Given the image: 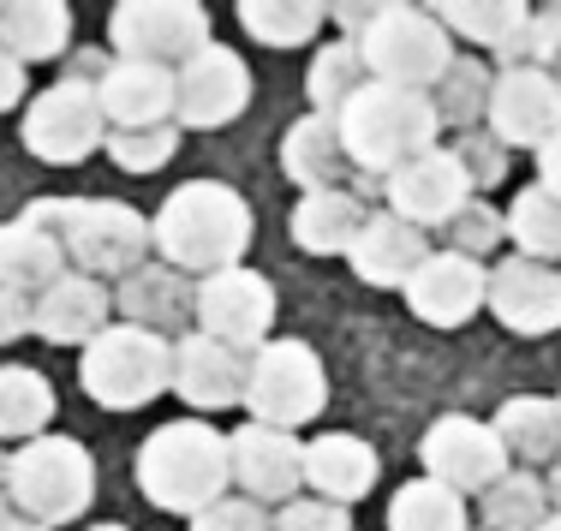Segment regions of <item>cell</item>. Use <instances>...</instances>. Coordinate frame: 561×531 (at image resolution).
I'll list each match as a JSON object with an SVG mask.
<instances>
[{
  "label": "cell",
  "mask_w": 561,
  "mask_h": 531,
  "mask_svg": "<svg viewBox=\"0 0 561 531\" xmlns=\"http://www.w3.org/2000/svg\"><path fill=\"white\" fill-rule=\"evenodd\" d=\"M490 311H496L502 328L538 340V335H556L561 328V269L556 263H538V257H502L490 269Z\"/></svg>",
  "instance_id": "cell-15"
},
{
  "label": "cell",
  "mask_w": 561,
  "mask_h": 531,
  "mask_svg": "<svg viewBox=\"0 0 561 531\" xmlns=\"http://www.w3.org/2000/svg\"><path fill=\"white\" fill-rule=\"evenodd\" d=\"M19 138L36 162H55V168H72V162H84V155H96L102 143H108V114H102L96 84H84V78H55L43 96L24 102Z\"/></svg>",
  "instance_id": "cell-10"
},
{
  "label": "cell",
  "mask_w": 561,
  "mask_h": 531,
  "mask_svg": "<svg viewBox=\"0 0 561 531\" xmlns=\"http://www.w3.org/2000/svg\"><path fill=\"white\" fill-rule=\"evenodd\" d=\"M102 150L114 155L119 174H156L180 150V126H138V131H108Z\"/></svg>",
  "instance_id": "cell-38"
},
{
  "label": "cell",
  "mask_w": 561,
  "mask_h": 531,
  "mask_svg": "<svg viewBox=\"0 0 561 531\" xmlns=\"http://www.w3.org/2000/svg\"><path fill=\"white\" fill-rule=\"evenodd\" d=\"M370 209L358 204L353 192H305L293 204L287 228H293V245L311 251V257H346L353 251L358 228H365Z\"/></svg>",
  "instance_id": "cell-27"
},
{
  "label": "cell",
  "mask_w": 561,
  "mask_h": 531,
  "mask_svg": "<svg viewBox=\"0 0 561 531\" xmlns=\"http://www.w3.org/2000/svg\"><path fill=\"white\" fill-rule=\"evenodd\" d=\"M329 7L323 0H239V24L263 48H305L323 31Z\"/></svg>",
  "instance_id": "cell-32"
},
{
  "label": "cell",
  "mask_w": 561,
  "mask_h": 531,
  "mask_svg": "<svg viewBox=\"0 0 561 531\" xmlns=\"http://www.w3.org/2000/svg\"><path fill=\"white\" fill-rule=\"evenodd\" d=\"M60 275H72L60 239H48L43 228H31V221H19V216L0 221V287H12V293H24V299H43Z\"/></svg>",
  "instance_id": "cell-26"
},
{
  "label": "cell",
  "mask_w": 561,
  "mask_h": 531,
  "mask_svg": "<svg viewBox=\"0 0 561 531\" xmlns=\"http://www.w3.org/2000/svg\"><path fill=\"white\" fill-rule=\"evenodd\" d=\"M490 131L502 150H543L561 131V90L538 66H502L490 84Z\"/></svg>",
  "instance_id": "cell-14"
},
{
  "label": "cell",
  "mask_w": 561,
  "mask_h": 531,
  "mask_svg": "<svg viewBox=\"0 0 561 531\" xmlns=\"http://www.w3.org/2000/svg\"><path fill=\"white\" fill-rule=\"evenodd\" d=\"M233 454V484L251 501H293V489L305 484V442L293 430H270V424H239L227 436Z\"/></svg>",
  "instance_id": "cell-18"
},
{
  "label": "cell",
  "mask_w": 561,
  "mask_h": 531,
  "mask_svg": "<svg viewBox=\"0 0 561 531\" xmlns=\"http://www.w3.org/2000/svg\"><path fill=\"white\" fill-rule=\"evenodd\" d=\"M443 233H448V251H460V257H478V263H484V251L496 245V239H507L502 216H496L490 204H478V197H472V204H466L460 216L448 221Z\"/></svg>",
  "instance_id": "cell-39"
},
{
  "label": "cell",
  "mask_w": 561,
  "mask_h": 531,
  "mask_svg": "<svg viewBox=\"0 0 561 531\" xmlns=\"http://www.w3.org/2000/svg\"><path fill=\"white\" fill-rule=\"evenodd\" d=\"M502 454L514 472H531V466H556L561 460V406L543 401V394H514V401L496 406L490 418Z\"/></svg>",
  "instance_id": "cell-25"
},
{
  "label": "cell",
  "mask_w": 561,
  "mask_h": 531,
  "mask_svg": "<svg viewBox=\"0 0 561 531\" xmlns=\"http://www.w3.org/2000/svg\"><path fill=\"white\" fill-rule=\"evenodd\" d=\"M114 316V293L90 275H60L43 299H31V335L55 347H90Z\"/></svg>",
  "instance_id": "cell-21"
},
{
  "label": "cell",
  "mask_w": 561,
  "mask_h": 531,
  "mask_svg": "<svg viewBox=\"0 0 561 531\" xmlns=\"http://www.w3.org/2000/svg\"><path fill=\"white\" fill-rule=\"evenodd\" d=\"M96 496V460L72 436H36L19 454H7V501L31 526H66Z\"/></svg>",
  "instance_id": "cell-5"
},
{
  "label": "cell",
  "mask_w": 561,
  "mask_h": 531,
  "mask_svg": "<svg viewBox=\"0 0 561 531\" xmlns=\"http://www.w3.org/2000/svg\"><path fill=\"white\" fill-rule=\"evenodd\" d=\"M341 143L353 155V168L365 174H400L407 162L436 150V131H443V114L424 90H400V84H377L370 78L353 102L335 114Z\"/></svg>",
  "instance_id": "cell-4"
},
{
  "label": "cell",
  "mask_w": 561,
  "mask_h": 531,
  "mask_svg": "<svg viewBox=\"0 0 561 531\" xmlns=\"http://www.w3.org/2000/svg\"><path fill=\"white\" fill-rule=\"evenodd\" d=\"M19 335H31V299L0 287V347H12Z\"/></svg>",
  "instance_id": "cell-42"
},
{
  "label": "cell",
  "mask_w": 561,
  "mask_h": 531,
  "mask_svg": "<svg viewBox=\"0 0 561 531\" xmlns=\"http://www.w3.org/2000/svg\"><path fill=\"white\" fill-rule=\"evenodd\" d=\"M131 472H138L144 501L162 513H204L209 501L233 489V454L209 418H173L150 430Z\"/></svg>",
  "instance_id": "cell-3"
},
{
  "label": "cell",
  "mask_w": 561,
  "mask_h": 531,
  "mask_svg": "<svg viewBox=\"0 0 561 531\" xmlns=\"http://www.w3.org/2000/svg\"><path fill=\"white\" fill-rule=\"evenodd\" d=\"M19 221L60 239L72 275H90V281H102V275L126 281L150 257V216H138L119 197H36L19 209Z\"/></svg>",
  "instance_id": "cell-2"
},
{
  "label": "cell",
  "mask_w": 561,
  "mask_h": 531,
  "mask_svg": "<svg viewBox=\"0 0 561 531\" xmlns=\"http://www.w3.org/2000/svg\"><path fill=\"white\" fill-rule=\"evenodd\" d=\"M490 299V269L478 257H460V251H431L424 269L407 281V304L419 323L431 328H460L484 311Z\"/></svg>",
  "instance_id": "cell-16"
},
{
  "label": "cell",
  "mask_w": 561,
  "mask_h": 531,
  "mask_svg": "<svg viewBox=\"0 0 561 531\" xmlns=\"http://www.w3.org/2000/svg\"><path fill=\"white\" fill-rule=\"evenodd\" d=\"M114 311L126 316L131 328H150V335L185 323V281H180V269H156V263L131 269L126 281H119V293H114Z\"/></svg>",
  "instance_id": "cell-30"
},
{
  "label": "cell",
  "mask_w": 561,
  "mask_h": 531,
  "mask_svg": "<svg viewBox=\"0 0 561 531\" xmlns=\"http://www.w3.org/2000/svg\"><path fill=\"white\" fill-rule=\"evenodd\" d=\"M419 460H424V477H436L454 496H484L490 484H502V477L514 472L502 454V442H496V430L466 418V413L436 418L419 442Z\"/></svg>",
  "instance_id": "cell-12"
},
{
  "label": "cell",
  "mask_w": 561,
  "mask_h": 531,
  "mask_svg": "<svg viewBox=\"0 0 561 531\" xmlns=\"http://www.w3.org/2000/svg\"><path fill=\"white\" fill-rule=\"evenodd\" d=\"M502 228H507V239H514L519 257L556 263L561 257V197L543 192L538 180L519 185L514 204H507V216H502Z\"/></svg>",
  "instance_id": "cell-33"
},
{
  "label": "cell",
  "mask_w": 561,
  "mask_h": 531,
  "mask_svg": "<svg viewBox=\"0 0 561 531\" xmlns=\"http://www.w3.org/2000/svg\"><path fill=\"white\" fill-rule=\"evenodd\" d=\"M72 43V7L66 0H7L0 7V55L19 66L55 60Z\"/></svg>",
  "instance_id": "cell-28"
},
{
  "label": "cell",
  "mask_w": 561,
  "mask_h": 531,
  "mask_svg": "<svg viewBox=\"0 0 561 531\" xmlns=\"http://www.w3.org/2000/svg\"><path fill=\"white\" fill-rule=\"evenodd\" d=\"M556 406H561V394H556Z\"/></svg>",
  "instance_id": "cell-51"
},
{
  "label": "cell",
  "mask_w": 561,
  "mask_h": 531,
  "mask_svg": "<svg viewBox=\"0 0 561 531\" xmlns=\"http://www.w3.org/2000/svg\"><path fill=\"white\" fill-rule=\"evenodd\" d=\"M424 257H431L424 228L400 221L394 209H370L365 228L353 239V251H346V263H353V275L365 287H400V293H407V281L424 269Z\"/></svg>",
  "instance_id": "cell-20"
},
{
  "label": "cell",
  "mask_w": 561,
  "mask_h": 531,
  "mask_svg": "<svg viewBox=\"0 0 561 531\" xmlns=\"http://www.w3.org/2000/svg\"><path fill=\"white\" fill-rule=\"evenodd\" d=\"M280 174L305 192H346V174H353V155L341 143V126L329 114H305L287 126L280 138Z\"/></svg>",
  "instance_id": "cell-23"
},
{
  "label": "cell",
  "mask_w": 561,
  "mask_h": 531,
  "mask_svg": "<svg viewBox=\"0 0 561 531\" xmlns=\"http://www.w3.org/2000/svg\"><path fill=\"white\" fill-rule=\"evenodd\" d=\"M365 84H370V72H365V55H358L353 36H346V43L317 48V55H311V72H305V96H311V114H329V119H335Z\"/></svg>",
  "instance_id": "cell-35"
},
{
  "label": "cell",
  "mask_w": 561,
  "mask_h": 531,
  "mask_svg": "<svg viewBox=\"0 0 561 531\" xmlns=\"http://www.w3.org/2000/svg\"><path fill=\"white\" fill-rule=\"evenodd\" d=\"M389 531H472V513H466V496L443 489L436 477H412L389 501Z\"/></svg>",
  "instance_id": "cell-34"
},
{
  "label": "cell",
  "mask_w": 561,
  "mask_h": 531,
  "mask_svg": "<svg viewBox=\"0 0 561 531\" xmlns=\"http://www.w3.org/2000/svg\"><path fill=\"white\" fill-rule=\"evenodd\" d=\"M251 108V66L227 43H209L173 72V126L185 131H216L227 119Z\"/></svg>",
  "instance_id": "cell-13"
},
{
  "label": "cell",
  "mask_w": 561,
  "mask_h": 531,
  "mask_svg": "<svg viewBox=\"0 0 561 531\" xmlns=\"http://www.w3.org/2000/svg\"><path fill=\"white\" fill-rule=\"evenodd\" d=\"M0 531H48V526H31V520H19V513H0Z\"/></svg>",
  "instance_id": "cell-46"
},
{
  "label": "cell",
  "mask_w": 561,
  "mask_h": 531,
  "mask_svg": "<svg viewBox=\"0 0 561 531\" xmlns=\"http://www.w3.org/2000/svg\"><path fill=\"white\" fill-rule=\"evenodd\" d=\"M538 531H561V513H550V520H543Z\"/></svg>",
  "instance_id": "cell-47"
},
{
  "label": "cell",
  "mask_w": 561,
  "mask_h": 531,
  "mask_svg": "<svg viewBox=\"0 0 561 531\" xmlns=\"http://www.w3.org/2000/svg\"><path fill=\"white\" fill-rule=\"evenodd\" d=\"M108 43L131 66H168V72H180L216 36H209V12L197 0H119L108 12Z\"/></svg>",
  "instance_id": "cell-9"
},
{
  "label": "cell",
  "mask_w": 561,
  "mask_h": 531,
  "mask_svg": "<svg viewBox=\"0 0 561 531\" xmlns=\"http://www.w3.org/2000/svg\"><path fill=\"white\" fill-rule=\"evenodd\" d=\"M192 531H275V513L263 508V501L227 489L221 501H209L204 513H192Z\"/></svg>",
  "instance_id": "cell-40"
},
{
  "label": "cell",
  "mask_w": 561,
  "mask_h": 531,
  "mask_svg": "<svg viewBox=\"0 0 561 531\" xmlns=\"http://www.w3.org/2000/svg\"><path fill=\"white\" fill-rule=\"evenodd\" d=\"M90 531H131V526H90Z\"/></svg>",
  "instance_id": "cell-50"
},
{
  "label": "cell",
  "mask_w": 561,
  "mask_h": 531,
  "mask_svg": "<svg viewBox=\"0 0 561 531\" xmlns=\"http://www.w3.org/2000/svg\"><path fill=\"white\" fill-rule=\"evenodd\" d=\"M251 204L221 180H185L168 192V204L150 216V245L168 257V269L221 275L239 269L251 251Z\"/></svg>",
  "instance_id": "cell-1"
},
{
  "label": "cell",
  "mask_w": 561,
  "mask_h": 531,
  "mask_svg": "<svg viewBox=\"0 0 561 531\" xmlns=\"http://www.w3.org/2000/svg\"><path fill=\"white\" fill-rule=\"evenodd\" d=\"M365 72L377 84H400V90H424L431 96L454 66V36L443 31L436 7H412V0H389L377 12L365 36H358Z\"/></svg>",
  "instance_id": "cell-7"
},
{
  "label": "cell",
  "mask_w": 561,
  "mask_h": 531,
  "mask_svg": "<svg viewBox=\"0 0 561 531\" xmlns=\"http://www.w3.org/2000/svg\"><path fill=\"white\" fill-rule=\"evenodd\" d=\"M377 448L365 442V436H346V430H329L317 436V442H305V484L317 489V501H346L370 496V484H377Z\"/></svg>",
  "instance_id": "cell-24"
},
{
  "label": "cell",
  "mask_w": 561,
  "mask_h": 531,
  "mask_svg": "<svg viewBox=\"0 0 561 531\" xmlns=\"http://www.w3.org/2000/svg\"><path fill=\"white\" fill-rule=\"evenodd\" d=\"M245 370L251 358L221 347L209 335H180L173 340V394L192 413H221V406H245Z\"/></svg>",
  "instance_id": "cell-19"
},
{
  "label": "cell",
  "mask_w": 561,
  "mask_h": 531,
  "mask_svg": "<svg viewBox=\"0 0 561 531\" xmlns=\"http://www.w3.org/2000/svg\"><path fill=\"white\" fill-rule=\"evenodd\" d=\"M543 489H550V508L561 513V460H556V466H550V477H543Z\"/></svg>",
  "instance_id": "cell-45"
},
{
  "label": "cell",
  "mask_w": 561,
  "mask_h": 531,
  "mask_svg": "<svg viewBox=\"0 0 561 531\" xmlns=\"http://www.w3.org/2000/svg\"><path fill=\"white\" fill-rule=\"evenodd\" d=\"M538 185H543V192H556V197H561V131H556V138L538 150Z\"/></svg>",
  "instance_id": "cell-44"
},
{
  "label": "cell",
  "mask_w": 561,
  "mask_h": 531,
  "mask_svg": "<svg viewBox=\"0 0 561 531\" xmlns=\"http://www.w3.org/2000/svg\"><path fill=\"white\" fill-rule=\"evenodd\" d=\"M55 382L31 365H0V442H36L55 418Z\"/></svg>",
  "instance_id": "cell-29"
},
{
  "label": "cell",
  "mask_w": 561,
  "mask_h": 531,
  "mask_svg": "<svg viewBox=\"0 0 561 531\" xmlns=\"http://www.w3.org/2000/svg\"><path fill=\"white\" fill-rule=\"evenodd\" d=\"M484 531H538L550 520V489L538 472H507L502 484L484 489Z\"/></svg>",
  "instance_id": "cell-36"
},
{
  "label": "cell",
  "mask_w": 561,
  "mask_h": 531,
  "mask_svg": "<svg viewBox=\"0 0 561 531\" xmlns=\"http://www.w3.org/2000/svg\"><path fill=\"white\" fill-rule=\"evenodd\" d=\"M78 382L108 413H138L173 389V340L131 323H108L78 358Z\"/></svg>",
  "instance_id": "cell-6"
},
{
  "label": "cell",
  "mask_w": 561,
  "mask_h": 531,
  "mask_svg": "<svg viewBox=\"0 0 561 531\" xmlns=\"http://www.w3.org/2000/svg\"><path fill=\"white\" fill-rule=\"evenodd\" d=\"M275 531H353V508H335V501H317V496H293V501H280Z\"/></svg>",
  "instance_id": "cell-41"
},
{
  "label": "cell",
  "mask_w": 561,
  "mask_h": 531,
  "mask_svg": "<svg viewBox=\"0 0 561 531\" xmlns=\"http://www.w3.org/2000/svg\"><path fill=\"white\" fill-rule=\"evenodd\" d=\"M466 204H472V174L454 150H431L389 174V209L412 228H448Z\"/></svg>",
  "instance_id": "cell-17"
},
{
  "label": "cell",
  "mask_w": 561,
  "mask_h": 531,
  "mask_svg": "<svg viewBox=\"0 0 561 531\" xmlns=\"http://www.w3.org/2000/svg\"><path fill=\"white\" fill-rule=\"evenodd\" d=\"M490 84H496V72H490V66L454 55L448 78L436 84L443 96H431V102H436V114H443V126H466V131H472L478 119L490 114Z\"/></svg>",
  "instance_id": "cell-37"
},
{
  "label": "cell",
  "mask_w": 561,
  "mask_h": 531,
  "mask_svg": "<svg viewBox=\"0 0 561 531\" xmlns=\"http://www.w3.org/2000/svg\"><path fill=\"white\" fill-rule=\"evenodd\" d=\"M192 316H197V335H209V340H221V347L251 358L275 328V287L257 269L204 275L192 293Z\"/></svg>",
  "instance_id": "cell-11"
},
{
  "label": "cell",
  "mask_w": 561,
  "mask_h": 531,
  "mask_svg": "<svg viewBox=\"0 0 561 531\" xmlns=\"http://www.w3.org/2000/svg\"><path fill=\"white\" fill-rule=\"evenodd\" d=\"M329 406V370L317 358L311 340L293 335H270L257 353H251L245 370V413L251 424H270V430H299Z\"/></svg>",
  "instance_id": "cell-8"
},
{
  "label": "cell",
  "mask_w": 561,
  "mask_h": 531,
  "mask_svg": "<svg viewBox=\"0 0 561 531\" xmlns=\"http://www.w3.org/2000/svg\"><path fill=\"white\" fill-rule=\"evenodd\" d=\"M108 131H138V126H173V72L168 66H131L108 60V72L96 78Z\"/></svg>",
  "instance_id": "cell-22"
},
{
  "label": "cell",
  "mask_w": 561,
  "mask_h": 531,
  "mask_svg": "<svg viewBox=\"0 0 561 531\" xmlns=\"http://www.w3.org/2000/svg\"><path fill=\"white\" fill-rule=\"evenodd\" d=\"M0 496H7V454H0Z\"/></svg>",
  "instance_id": "cell-48"
},
{
  "label": "cell",
  "mask_w": 561,
  "mask_h": 531,
  "mask_svg": "<svg viewBox=\"0 0 561 531\" xmlns=\"http://www.w3.org/2000/svg\"><path fill=\"white\" fill-rule=\"evenodd\" d=\"M24 90H31L24 66L12 60V55H0V114H7V108H19V102H24Z\"/></svg>",
  "instance_id": "cell-43"
},
{
  "label": "cell",
  "mask_w": 561,
  "mask_h": 531,
  "mask_svg": "<svg viewBox=\"0 0 561 531\" xmlns=\"http://www.w3.org/2000/svg\"><path fill=\"white\" fill-rule=\"evenodd\" d=\"M436 19H443L448 36H466V43H478V48L507 55V48L519 43V31L531 24V7L526 0H443Z\"/></svg>",
  "instance_id": "cell-31"
},
{
  "label": "cell",
  "mask_w": 561,
  "mask_h": 531,
  "mask_svg": "<svg viewBox=\"0 0 561 531\" xmlns=\"http://www.w3.org/2000/svg\"><path fill=\"white\" fill-rule=\"evenodd\" d=\"M550 78H556V90H561V60H556V66H550Z\"/></svg>",
  "instance_id": "cell-49"
}]
</instances>
